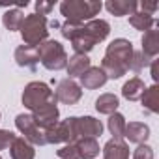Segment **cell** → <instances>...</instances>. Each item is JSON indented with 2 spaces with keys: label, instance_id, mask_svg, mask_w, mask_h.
Returning <instances> with one entry per match:
<instances>
[{
  "label": "cell",
  "instance_id": "obj_29",
  "mask_svg": "<svg viewBox=\"0 0 159 159\" xmlns=\"http://www.w3.org/2000/svg\"><path fill=\"white\" fill-rule=\"evenodd\" d=\"M54 10V4L52 2H45V0H39V2H36V13L38 15H49L51 11Z\"/></svg>",
  "mask_w": 159,
  "mask_h": 159
},
{
  "label": "cell",
  "instance_id": "obj_16",
  "mask_svg": "<svg viewBox=\"0 0 159 159\" xmlns=\"http://www.w3.org/2000/svg\"><path fill=\"white\" fill-rule=\"evenodd\" d=\"M144 90H146V84H144L142 79L140 77H131L129 81L122 86V96L127 101H139L142 98Z\"/></svg>",
  "mask_w": 159,
  "mask_h": 159
},
{
  "label": "cell",
  "instance_id": "obj_4",
  "mask_svg": "<svg viewBox=\"0 0 159 159\" xmlns=\"http://www.w3.org/2000/svg\"><path fill=\"white\" fill-rule=\"evenodd\" d=\"M19 32H21V38H23L25 45L38 47V45H41L43 41L49 39V21L43 15L30 13V15L25 17Z\"/></svg>",
  "mask_w": 159,
  "mask_h": 159
},
{
  "label": "cell",
  "instance_id": "obj_15",
  "mask_svg": "<svg viewBox=\"0 0 159 159\" xmlns=\"http://www.w3.org/2000/svg\"><path fill=\"white\" fill-rule=\"evenodd\" d=\"M101 152H103V159H129V146L124 140L111 139Z\"/></svg>",
  "mask_w": 159,
  "mask_h": 159
},
{
  "label": "cell",
  "instance_id": "obj_25",
  "mask_svg": "<svg viewBox=\"0 0 159 159\" xmlns=\"http://www.w3.org/2000/svg\"><path fill=\"white\" fill-rule=\"evenodd\" d=\"M152 60H153V58L146 56L142 51H135V52H133V58H131V64H129V69H131L133 73H140L144 67L150 66Z\"/></svg>",
  "mask_w": 159,
  "mask_h": 159
},
{
  "label": "cell",
  "instance_id": "obj_11",
  "mask_svg": "<svg viewBox=\"0 0 159 159\" xmlns=\"http://www.w3.org/2000/svg\"><path fill=\"white\" fill-rule=\"evenodd\" d=\"M79 79H81V88H86V90H98L105 86V83L109 81L105 71L99 66H90Z\"/></svg>",
  "mask_w": 159,
  "mask_h": 159
},
{
  "label": "cell",
  "instance_id": "obj_21",
  "mask_svg": "<svg viewBox=\"0 0 159 159\" xmlns=\"http://www.w3.org/2000/svg\"><path fill=\"white\" fill-rule=\"evenodd\" d=\"M140 101H142V107L148 112H152V114L159 112V86L152 84L150 88H146L142 98H140Z\"/></svg>",
  "mask_w": 159,
  "mask_h": 159
},
{
  "label": "cell",
  "instance_id": "obj_10",
  "mask_svg": "<svg viewBox=\"0 0 159 159\" xmlns=\"http://www.w3.org/2000/svg\"><path fill=\"white\" fill-rule=\"evenodd\" d=\"M13 58L17 62L19 67H26L30 71H36L39 56H38V47H30V45H19L13 52Z\"/></svg>",
  "mask_w": 159,
  "mask_h": 159
},
{
  "label": "cell",
  "instance_id": "obj_9",
  "mask_svg": "<svg viewBox=\"0 0 159 159\" xmlns=\"http://www.w3.org/2000/svg\"><path fill=\"white\" fill-rule=\"evenodd\" d=\"M77 131L79 139H98L103 133V124L94 116H77Z\"/></svg>",
  "mask_w": 159,
  "mask_h": 159
},
{
  "label": "cell",
  "instance_id": "obj_12",
  "mask_svg": "<svg viewBox=\"0 0 159 159\" xmlns=\"http://www.w3.org/2000/svg\"><path fill=\"white\" fill-rule=\"evenodd\" d=\"M124 139H127L133 144H146V140L150 139V127L144 122H129L125 124Z\"/></svg>",
  "mask_w": 159,
  "mask_h": 159
},
{
  "label": "cell",
  "instance_id": "obj_31",
  "mask_svg": "<svg viewBox=\"0 0 159 159\" xmlns=\"http://www.w3.org/2000/svg\"><path fill=\"white\" fill-rule=\"evenodd\" d=\"M150 69H152V79H153V83L157 84V81H159V60H157V58H153V60L150 62Z\"/></svg>",
  "mask_w": 159,
  "mask_h": 159
},
{
  "label": "cell",
  "instance_id": "obj_18",
  "mask_svg": "<svg viewBox=\"0 0 159 159\" xmlns=\"http://www.w3.org/2000/svg\"><path fill=\"white\" fill-rule=\"evenodd\" d=\"M73 144H75V148H77L79 157H81V159H94L101 152L98 139H79Z\"/></svg>",
  "mask_w": 159,
  "mask_h": 159
},
{
  "label": "cell",
  "instance_id": "obj_6",
  "mask_svg": "<svg viewBox=\"0 0 159 159\" xmlns=\"http://www.w3.org/2000/svg\"><path fill=\"white\" fill-rule=\"evenodd\" d=\"M133 52H135L133 43L125 38H118V39H114L107 45V51H105L103 58H107V60H111V62H114V64H118V66H122L129 71Z\"/></svg>",
  "mask_w": 159,
  "mask_h": 159
},
{
  "label": "cell",
  "instance_id": "obj_19",
  "mask_svg": "<svg viewBox=\"0 0 159 159\" xmlns=\"http://www.w3.org/2000/svg\"><path fill=\"white\" fill-rule=\"evenodd\" d=\"M140 43H142V52L150 58H155L159 54V30H157V26L144 32Z\"/></svg>",
  "mask_w": 159,
  "mask_h": 159
},
{
  "label": "cell",
  "instance_id": "obj_7",
  "mask_svg": "<svg viewBox=\"0 0 159 159\" xmlns=\"http://www.w3.org/2000/svg\"><path fill=\"white\" fill-rule=\"evenodd\" d=\"M15 127L23 133V137L32 144V146H45V129L36 124L32 114H17L15 118Z\"/></svg>",
  "mask_w": 159,
  "mask_h": 159
},
{
  "label": "cell",
  "instance_id": "obj_24",
  "mask_svg": "<svg viewBox=\"0 0 159 159\" xmlns=\"http://www.w3.org/2000/svg\"><path fill=\"white\" fill-rule=\"evenodd\" d=\"M23 21H25V13H23L19 8L8 10V11L2 15V23H4V26H6L10 32L19 30V28H21V25H23Z\"/></svg>",
  "mask_w": 159,
  "mask_h": 159
},
{
  "label": "cell",
  "instance_id": "obj_3",
  "mask_svg": "<svg viewBox=\"0 0 159 159\" xmlns=\"http://www.w3.org/2000/svg\"><path fill=\"white\" fill-rule=\"evenodd\" d=\"M101 8L103 4L99 0H64L60 4V13L69 23L84 25V21H92L101 11Z\"/></svg>",
  "mask_w": 159,
  "mask_h": 159
},
{
  "label": "cell",
  "instance_id": "obj_14",
  "mask_svg": "<svg viewBox=\"0 0 159 159\" xmlns=\"http://www.w3.org/2000/svg\"><path fill=\"white\" fill-rule=\"evenodd\" d=\"M105 8L111 15L124 17V15H133L139 8V2H135V0H107Z\"/></svg>",
  "mask_w": 159,
  "mask_h": 159
},
{
  "label": "cell",
  "instance_id": "obj_28",
  "mask_svg": "<svg viewBox=\"0 0 159 159\" xmlns=\"http://www.w3.org/2000/svg\"><path fill=\"white\" fill-rule=\"evenodd\" d=\"M15 137H17V135H15L13 131H10V129H0V150L10 148V144L13 142Z\"/></svg>",
  "mask_w": 159,
  "mask_h": 159
},
{
  "label": "cell",
  "instance_id": "obj_13",
  "mask_svg": "<svg viewBox=\"0 0 159 159\" xmlns=\"http://www.w3.org/2000/svg\"><path fill=\"white\" fill-rule=\"evenodd\" d=\"M10 155L11 159H34L36 157V146H32L25 137H15L10 144Z\"/></svg>",
  "mask_w": 159,
  "mask_h": 159
},
{
  "label": "cell",
  "instance_id": "obj_27",
  "mask_svg": "<svg viewBox=\"0 0 159 159\" xmlns=\"http://www.w3.org/2000/svg\"><path fill=\"white\" fill-rule=\"evenodd\" d=\"M133 159H153V148L148 144H139L133 152Z\"/></svg>",
  "mask_w": 159,
  "mask_h": 159
},
{
  "label": "cell",
  "instance_id": "obj_23",
  "mask_svg": "<svg viewBox=\"0 0 159 159\" xmlns=\"http://www.w3.org/2000/svg\"><path fill=\"white\" fill-rule=\"evenodd\" d=\"M125 116L120 114V112H114L109 116V122H107V127L112 135L114 140H124V133H125Z\"/></svg>",
  "mask_w": 159,
  "mask_h": 159
},
{
  "label": "cell",
  "instance_id": "obj_17",
  "mask_svg": "<svg viewBox=\"0 0 159 159\" xmlns=\"http://www.w3.org/2000/svg\"><path fill=\"white\" fill-rule=\"evenodd\" d=\"M90 66H92V64H90L88 54H73L71 58H67L66 71H67L69 79H73V77H81Z\"/></svg>",
  "mask_w": 159,
  "mask_h": 159
},
{
  "label": "cell",
  "instance_id": "obj_33",
  "mask_svg": "<svg viewBox=\"0 0 159 159\" xmlns=\"http://www.w3.org/2000/svg\"><path fill=\"white\" fill-rule=\"evenodd\" d=\"M0 116H2V114H0Z\"/></svg>",
  "mask_w": 159,
  "mask_h": 159
},
{
  "label": "cell",
  "instance_id": "obj_30",
  "mask_svg": "<svg viewBox=\"0 0 159 159\" xmlns=\"http://www.w3.org/2000/svg\"><path fill=\"white\" fill-rule=\"evenodd\" d=\"M139 6H140L142 13H148V15H153L157 10V2H140Z\"/></svg>",
  "mask_w": 159,
  "mask_h": 159
},
{
  "label": "cell",
  "instance_id": "obj_22",
  "mask_svg": "<svg viewBox=\"0 0 159 159\" xmlns=\"http://www.w3.org/2000/svg\"><path fill=\"white\" fill-rule=\"evenodd\" d=\"M129 25L135 28V30H140V32H148L150 28L157 26V21L148 15V13H142V11H135L133 15H129Z\"/></svg>",
  "mask_w": 159,
  "mask_h": 159
},
{
  "label": "cell",
  "instance_id": "obj_32",
  "mask_svg": "<svg viewBox=\"0 0 159 159\" xmlns=\"http://www.w3.org/2000/svg\"><path fill=\"white\" fill-rule=\"evenodd\" d=\"M0 159H2V157H0Z\"/></svg>",
  "mask_w": 159,
  "mask_h": 159
},
{
  "label": "cell",
  "instance_id": "obj_20",
  "mask_svg": "<svg viewBox=\"0 0 159 159\" xmlns=\"http://www.w3.org/2000/svg\"><path fill=\"white\" fill-rule=\"evenodd\" d=\"M118 107H120V99H118V96L116 94H101L98 99H96V111L99 112V114H107V116H111V114H114V112H118Z\"/></svg>",
  "mask_w": 159,
  "mask_h": 159
},
{
  "label": "cell",
  "instance_id": "obj_8",
  "mask_svg": "<svg viewBox=\"0 0 159 159\" xmlns=\"http://www.w3.org/2000/svg\"><path fill=\"white\" fill-rule=\"evenodd\" d=\"M54 98H56V101H60L64 105H75L83 98V88L79 83H75L73 79L67 77L58 83V86L54 90Z\"/></svg>",
  "mask_w": 159,
  "mask_h": 159
},
{
  "label": "cell",
  "instance_id": "obj_1",
  "mask_svg": "<svg viewBox=\"0 0 159 159\" xmlns=\"http://www.w3.org/2000/svg\"><path fill=\"white\" fill-rule=\"evenodd\" d=\"M109 34H111V25L105 19H92L77 26V30L69 38V43L75 54H88L99 41L107 39Z\"/></svg>",
  "mask_w": 159,
  "mask_h": 159
},
{
  "label": "cell",
  "instance_id": "obj_5",
  "mask_svg": "<svg viewBox=\"0 0 159 159\" xmlns=\"http://www.w3.org/2000/svg\"><path fill=\"white\" fill-rule=\"evenodd\" d=\"M38 56L41 66L49 71H60L67 66V52L64 45L56 39H47L41 45H38Z\"/></svg>",
  "mask_w": 159,
  "mask_h": 159
},
{
  "label": "cell",
  "instance_id": "obj_26",
  "mask_svg": "<svg viewBox=\"0 0 159 159\" xmlns=\"http://www.w3.org/2000/svg\"><path fill=\"white\" fill-rule=\"evenodd\" d=\"M56 155H58V159H81L75 144H64L60 150H56Z\"/></svg>",
  "mask_w": 159,
  "mask_h": 159
},
{
  "label": "cell",
  "instance_id": "obj_2",
  "mask_svg": "<svg viewBox=\"0 0 159 159\" xmlns=\"http://www.w3.org/2000/svg\"><path fill=\"white\" fill-rule=\"evenodd\" d=\"M23 105L30 111V114L47 109L51 105H56V98H54V90H51V86L43 81H32L25 86L23 96H21Z\"/></svg>",
  "mask_w": 159,
  "mask_h": 159
}]
</instances>
